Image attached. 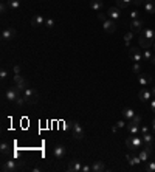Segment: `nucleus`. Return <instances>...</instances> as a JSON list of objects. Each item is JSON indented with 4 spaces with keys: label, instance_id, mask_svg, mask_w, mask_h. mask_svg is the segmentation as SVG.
Instances as JSON below:
<instances>
[{
    "label": "nucleus",
    "instance_id": "37",
    "mask_svg": "<svg viewBox=\"0 0 155 172\" xmlns=\"http://www.w3.org/2000/svg\"><path fill=\"white\" fill-rule=\"evenodd\" d=\"M130 121H132V123H135V124H141V116H140V115H135Z\"/></svg>",
    "mask_w": 155,
    "mask_h": 172
},
{
    "label": "nucleus",
    "instance_id": "12",
    "mask_svg": "<svg viewBox=\"0 0 155 172\" xmlns=\"http://www.w3.org/2000/svg\"><path fill=\"white\" fill-rule=\"evenodd\" d=\"M102 28H104L106 33H113L116 30V22L112 20V19H107V20L102 22Z\"/></svg>",
    "mask_w": 155,
    "mask_h": 172
},
{
    "label": "nucleus",
    "instance_id": "32",
    "mask_svg": "<svg viewBox=\"0 0 155 172\" xmlns=\"http://www.w3.org/2000/svg\"><path fill=\"white\" fill-rule=\"evenodd\" d=\"M132 71H133L135 75H140V73H141V65H140V62H133Z\"/></svg>",
    "mask_w": 155,
    "mask_h": 172
},
{
    "label": "nucleus",
    "instance_id": "23",
    "mask_svg": "<svg viewBox=\"0 0 155 172\" xmlns=\"http://www.w3.org/2000/svg\"><path fill=\"white\" fill-rule=\"evenodd\" d=\"M138 42H140V47H143V50H148V48H151L152 45H154V42H151V41H148L146 37H140L138 39Z\"/></svg>",
    "mask_w": 155,
    "mask_h": 172
},
{
    "label": "nucleus",
    "instance_id": "1",
    "mask_svg": "<svg viewBox=\"0 0 155 172\" xmlns=\"http://www.w3.org/2000/svg\"><path fill=\"white\" fill-rule=\"evenodd\" d=\"M23 168H25L23 161H19V160H8V161H3V165H2V171L3 172L22 171Z\"/></svg>",
    "mask_w": 155,
    "mask_h": 172
},
{
    "label": "nucleus",
    "instance_id": "9",
    "mask_svg": "<svg viewBox=\"0 0 155 172\" xmlns=\"http://www.w3.org/2000/svg\"><path fill=\"white\" fill-rule=\"evenodd\" d=\"M107 17L112 19V20H119L121 19V9L118 6H113V8H109L107 9Z\"/></svg>",
    "mask_w": 155,
    "mask_h": 172
},
{
    "label": "nucleus",
    "instance_id": "6",
    "mask_svg": "<svg viewBox=\"0 0 155 172\" xmlns=\"http://www.w3.org/2000/svg\"><path fill=\"white\" fill-rule=\"evenodd\" d=\"M129 57H130L133 62H141L143 54H141L140 48H137V47H130V48H129Z\"/></svg>",
    "mask_w": 155,
    "mask_h": 172
},
{
    "label": "nucleus",
    "instance_id": "14",
    "mask_svg": "<svg viewBox=\"0 0 155 172\" xmlns=\"http://www.w3.org/2000/svg\"><path fill=\"white\" fill-rule=\"evenodd\" d=\"M138 98H140V101H141V102H146V101L152 99V93H151L146 87H143V88L140 90V93H138Z\"/></svg>",
    "mask_w": 155,
    "mask_h": 172
},
{
    "label": "nucleus",
    "instance_id": "11",
    "mask_svg": "<svg viewBox=\"0 0 155 172\" xmlns=\"http://www.w3.org/2000/svg\"><path fill=\"white\" fill-rule=\"evenodd\" d=\"M16 37V30L14 28H5L2 31V41H12Z\"/></svg>",
    "mask_w": 155,
    "mask_h": 172
},
{
    "label": "nucleus",
    "instance_id": "49",
    "mask_svg": "<svg viewBox=\"0 0 155 172\" xmlns=\"http://www.w3.org/2000/svg\"><path fill=\"white\" fill-rule=\"evenodd\" d=\"M152 64H155V56H152V61H151Z\"/></svg>",
    "mask_w": 155,
    "mask_h": 172
},
{
    "label": "nucleus",
    "instance_id": "5",
    "mask_svg": "<svg viewBox=\"0 0 155 172\" xmlns=\"http://www.w3.org/2000/svg\"><path fill=\"white\" fill-rule=\"evenodd\" d=\"M72 132H73V136L76 140H84V129L81 127V124L78 121L72 123Z\"/></svg>",
    "mask_w": 155,
    "mask_h": 172
},
{
    "label": "nucleus",
    "instance_id": "47",
    "mask_svg": "<svg viewBox=\"0 0 155 172\" xmlns=\"http://www.w3.org/2000/svg\"><path fill=\"white\" fill-rule=\"evenodd\" d=\"M151 93H152V98L155 96V87H152V90H151Z\"/></svg>",
    "mask_w": 155,
    "mask_h": 172
},
{
    "label": "nucleus",
    "instance_id": "35",
    "mask_svg": "<svg viewBox=\"0 0 155 172\" xmlns=\"http://www.w3.org/2000/svg\"><path fill=\"white\" fill-rule=\"evenodd\" d=\"M45 27L47 28H53L54 27V20L53 19H45Z\"/></svg>",
    "mask_w": 155,
    "mask_h": 172
},
{
    "label": "nucleus",
    "instance_id": "25",
    "mask_svg": "<svg viewBox=\"0 0 155 172\" xmlns=\"http://www.w3.org/2000/svg\"><path fill=\"white\" fill-rule=\"evenodd\" d=\"M143 141H144V144H154V141H155V136L152 135V133H144L143 135Z\"/></svg>",
    "mask_w": 155,
    "mask_h": 172
},
{
    "label": "nucleus",
    "instance_id": "27",
    "mask_svg": "<svg viewBox=\"0 0 155 172\" xmlns=\"http://www.w3.org/2000/svg\"><path fill=\"white\" fill-rule=\"evenodd\" d=\"M0 152L3 154V155H6V154H9V143L8 141H2V144H0Z\"/></svg>",
    "mask_w": 155,
    "mask_h": 172
},
{
    "label": "nucleus",
    "instance_id": "38",
    "mask_svg": "<svg viewBox=\"0 0 155 172\" xmlns=\"http://www.w3.org/2000/svg\"><path fill=\"white\" fill-rule=\"evenodd\" d=\"M130 17H132V20H133V19H140V12H138L137 9H133V11L130 12Z\"/></svg>",
    "mask_w": 155,
    "mask_h": 172
},
{
    "label": "nucleus",
    "instance_id": "46",
    "mask_svg": "<svg viewBox=\"0 0 155 172\" xmlns=\"http://www.w3.org/2000/svg\"><path fill=\"white\" fill-rule=\"evenodd\" d=\"M42 171V168H34V169H33V172H40Z\"/></svg>",
    "mask_w": 155,
    "mask_h": 172
},
{
    "label": "nucleus",
    "instance_id": "17",
    "mask_svg": "<svg viewBox=\"0 0 155 172\" xmlns=\"http://www.w3.org/2000/svg\"><path fill=\"white\" fill-rule=\"evenodd\" d=\"M126 127H127V132H129L130 135H140V124H135V123L129 121V123L126 124Z\"/></svg>",
    "mask_w": 155,
    "mask_h": 172
},
{
    "label": "nucleus",
    "instance_id": "34",
    "mask_svg": "<svg viewBox=\"0 0 155 172\" xmlns=\"http://www.w3.org/2000/svg\"><path fill=\"white\" fill-rule=\"evenodd\" d=\"M8 2H2V5H0V11H2V14H5L6 11H8Z\"/></svg>",
    "mask_w": 155,
    "mask_h": 172
},
{
    "label": "nucleus",
    "instance_id": "28",
    "mask_svg": "<svg viewBox=\"0 0 155 172\" xmlns=\"http://www.w3.org/2000/svg\"><path fill=\"white\" fill-rule=\"evenodd\" d=\"M6 2H8V6L14 11H17L20 8V0H6Z\"/></svg>",
    "mask_w": 155,
    "mask_h": 172
},
{
    "label": "nucleus",
    "instance_id": "45",
    "mask_svg": "<svg viewBox=\"0 0 155 172\" xmlns=\"http://www.w3.org/2000/svg\"><path fill=\"white\" fill-rule=\"evenodd\" d=\"M151 110H152V112L155 113V96L152 98V99H151Z\"/></svg>",
    "mask_w": 155,
    "mask_h": 172
},
{
    "label": "nucleus",
    "instance_id": "31",
    "mask_svg": "<svg viewBox=\"0 0 155 172\" xmlns=\"http://www.w3.org/2000/svg\"><path fill=\"white\" fill-rule=\"evenodd\" d=\"M152 56H154V54L151 53V50H149V48H148V50H144V53H143V59H144V61H152Z\"/></svg>",
    "mask_w": 155,
    "mask_h": 172
},
{
    "label": "nucleus",
    "instance_id": "29",
    "mask_svg": "<svg viewBox=\"0 0 155 172\" xmlns=\"http://www.w3.org/2000/svg\"><path fill=\"white\" fill-rule=\"evenodd\" d=\"M138 155H140L141 161H148V160H149V155H151V154H149V152H148L146 149H140V150H138Z\"/></svg>",
    "mask_w": 155,
    "mask_h": 172
},
{
    "label": "nucleus",
    "instance_id": "42",
    "mask_svg": "<svg viewBox=\"0 0 155 172\" xmlns=\"http://www.w3.org/2000/svg\"><path fill=\"white\" fill-rule=\"evenodd\" d=\"M82 172H92V166H88V165H82Z\"/></svg>",
    "mask_w": 155,
    "mask_h": 172
},
{
    "label": "nucleus",
    "instance_id": "24",
    "mask_svg": "<svg viewBox=\"0 0 155 172\" xmlns=\"http://www.w3.org/2000/svg\"><path fill=\"white\" fill-rule=\"evenodd\" d=\"M135 115H137V113H135L132 109H127V107H126V109H122V116H124L127 121H130V120H132Z\"/></svg>",
    "mask_w": 155,
    "mask_h": 172
},
{
    "label": "nucleus",
    "instance_id": "4",
    "mask_svg": "<svg viewBox=\"0 0 155 172\" xmlns=\"http://www.w3.org/2000/svg\"><path fill=\"white\" fill-rule=\"evenodd\" d=\"M20 95H22V91H20L17 87H9V88L5 90V98H6L8 101H16Z\"/></svg>",
    "mask_w": 155,
    "mask_h": 172
},
{
    "label": "nucleus",
    "instance_id": "7",
    "mask_svg": "<svg viewBox=\"0 0 155 172\" xmlns=\"http://www.w3.org/2000/svg\"><path fill=\"white\" fill-rule=\"evenodd\" d=\"M14 84H16V87H17L20 91H23V90H27V88H28V82H27V79H25L23 76H20V75H14Z\"/></svg>",
    "mask_w": 155,
    "mask_h": 172
},
{
    "label": "nucleus",
    "instance_id": "30",
    "mask_svg": "<svg viewBox=\"0 0 155 172\" xmlns=\"http://www.w3.org/2000/svg\"><path fill=\"white\" fill-rule=\"evenodd\" d=\"M133 34L135 33H132V31H129L126 36H124V41H126V47H129L130 48V41H132V37H133Z\"/></svg>",
    "mask_w": 155,
    "mask_h": 172
},
{
    "label": "nucleus",
    "instance_id": "2",
    "mask_svg": "<svg viewBox=\"0 0 155 172\" xmlns=\"http://www.w3.org/2000/svg\"><path fill=\"white\" fill-rule=\"evenodd\" d=\"M143 144H144L143 136H138V135H132V136H129V138L126 140V146H127V149H130V150H133V152L143 149Z\"/></svg>",
    "mask_w": 155,
    "mask_h": 172
},
{
    "label": "nucleus",
    "instance_id": "15",
    "mask_svg": "<svg viewBox=\"0 0 155 172\" xmlns=\"http://www.w3.org/2000/svg\"><path fill=\"white\" fill-rule=\"evenodd\" d=\"M151 81H152V78H151L149 75H144V73H140V75H138V84H140L141 87L149 86Z\"/></svg>",
    "mask_w": 155,
    "mask_h": 172
},
{
    "label": "nucleus",
    "instance_id": "44",
    "mask_svg": "<svg viewBox=\"0 0 155 172\" xmlns=\"http://www.w3.org/2000/svg\"><path fill=\"white\" fill-rule=\"evenodd\" d=\"M144 2L146 0H133V5L135 6H140V5H144Z\"/></svg>",
    "mask_w": 155,
    "mask_h": 172
},
{
    "label": "nucleus",
    "instance_id": "26",
    "mask_svg": "<svg viewBox=\"0 0 155 172\" xmlns=\"http://www.w3.org/2000/svg\"><path fill=\"white\" fill-rule=\"evenodd\" d=\"M130 3H133V0H116V6H118L119 9H124V8H127Z\"/></svg>",
    "mask_w": 155,
    "mask_h": 172
},
{
    "label": "nucleus",
    "instance_id": "48",
    "mask_svg": "<svg viewBox=\"0 0 155 172\" xmlns=\"http://www.w3.org/2000/svg\"><path fill=\"white\" fill-rule=\"evenodd\" d=\"M152 129H154V132H155V118L152 120Z\"/></svg>",
    "mask_w": 155,
    "mask_h": 172
},
{
    "label": "nucleus",
    "instance_id": "39",
    "mask_svg": "<svg viewBox=\"0 0 155 172\" xmlns=\"http://www.w3.org/2000/svg\"><path fill=\"white\" fill-rule=\"evenodd\" d=\"M98 19H99L101 22H104V20H107L109 17H107V14H104V12H99V14H98Z\"/></svg>",
    "mask_w": 155,
    "mask_h": 172
},
{
    "label": "nucleus",
    "instance_id": "8",
    "mask_svg": "<svg viewBox=\"0 0 155 172\" xmlns=\"http://www.w3.org/2000/svg\"><path fill=\"white\" fill-rule=\"evenodd\" d=\"M65 154H67V149H65L62 144H58V146L53 149V155H54L56 160H62V158L65 157Z\"/></svg>",
    "mask_w": 155,
    "mask_h": 172
},
{
    "label": "nucleus",
    "instance_id": "3",
    "mask_svg": "<svg viewBox=\"0 0 155 172\" xmlns=\"http://www.w3.org/2000/svg\"><path fill=\"white\" fill-rule=\"evenodd\" d=\"M23 98L27 99V104H36L39 101V93L38 90H34V88H27V90H23Z\"/></svg>",
    "mask_w": 155,
    "mask_h": 172
},
{
    "label": "nucleus",
    "instance_id": "36",
    "mask_svg": "<svg viewBox=\"0 0 155 172\" xmlns=\"http://www.w3.org/2000/svg\"><path fill=\"white\" fill-rule=\"evenodd\" d=\"M146 171H148V172H155V161H151V163L148 165Z\"/></svg>",
    "mask_w": 155,
    "mask_h": 172
},
{
    "label": "nucleus",
    "instance_id": "43",
    "mask_svg": "<svg viewBox=\"0 0 155 172\" xmlns=\"http://www.w3.org/2000/svg\"><path fill=\"white\" fill-rule=\"evenodd\" d=\"M12 70H14V75H20V67L19 65H14Z\"/></svg>",
    "mask_w": 155,
    "mask_h": 172
},
{
    "label": "nucleus",
    "instance_id": "20",
    "mask_svg": "<svg viewBox=\"0 0 155 172\" xmlns=\"http://www.w3.org/2000/svg\"><path fill=\"white\" fill-rule=\"evenodd\" d=\"M107 169L106 168V165L102 163V161H95L93 165H92V172H104Z\"/></svg>",
    "mask_w": 155,
    "mask_h": 172
},
{
    "label": "nucleus",
    "instance_id": "19",
    "mask_svg": "<svg viewBox=\"0 0 155 172\" xmlns=\"http://www.w3.org/2000/svg\"><path fill=\"white\" fill-rule=\"evenodd\" d=\"M102 6H104L102 0H92V2H90V8H92L93 11H96V12H101Z\"/></svg>",
    "mask_w": 155,
    "mask_h": 172
},
{
    "label": "nucleus",
    "instance_id": "18",
    "mask_svg": "<svg viewBox=\"0 0 155 172\" xmlns=\"http://www.w3.org/2000/svg\"><path fill=\"white\" fill-rule=\"evenodd\" d=\"M141 36H143V37H146L148 41L154 42V41H155V28H144V30H143V33H141Z\"/></svg>",
    "mask_w": 155,
    "mask_h": 172
},
{
    "label": "nucleus",
    "instance_id": "16",
    "mask_svg": "<svg viewBox=\"0 0 155 172\" xmlns=\"http://www.w3.org/2000/svg\"><path fill=\"white\" fill-rule=\"evenodd\" d=\"M40 25H45V17H43V16H40V14L33 16V19H31V27L38 28V27H40Z\"/></svg>",
    "mask_w": 155,
    "mask_h": 172
},
{
    "label": "nucleus",
    "instance_id": "10",
    "mask_svg": "<svg viewBox=\"0 0 155 172\" xmlns=\"http://www.w3.org/2000/svg\"><path fill=\"white\" fill-rule=\"evenodd\" d=\"M143 25H144V20L143 19H133L132 23H130V31L132 33H138L143 30Z\"/></svg>",
    "mask_w": 155,
    "mask_h": 172
},
{
    "label": "nucleus",
    "instance_id": "33",
    "mask_svg": "<svg viewBox=\"0 0 155 172\" xmlns=\"http://www.w3.org/2000/svg\"><path fill=\"white\" fill-rule=\"evenodd\" d=\"M8 78V70L3 67L2 70H0V79H2V82H5V79Z\"/></svg>",
    "mask_w": 155,
    "mask_h": 172
},
{
    "label": "nucleus",
    "instance_id": "13",
    "mask_svg": "<svg viewBox=\"0 0 155 172\" xmlns=\"http://www.w3.org/2000/svg\"><path fill=\"white\" fill-rule=\"evenodd\" d=\"M67 171L68 172H82V165L79 160H72L67 166Z\"/></svg>",
    "mask_w": 155,
    "mask_h": 172
},
{
    "label": "nucleus",
    "instance_id": "41",
    "mask_svg": "<svg viewBox=\"0 0 155 172\" xmlns=\"http://www.w3.org/2000/svg\"><path fill=\"white\" fill-rule=\"evenodd\" d=\"M124 126H126V123H124L122 120H121V121H118V123L115 124V127H116V129H122Z\"/></svg>",
    "mask_w": 155,
    "mask_h": 172
},
{
    "label": "nucleus",
    "instance_id": "21",
    "mask_svg": "<svg viewBox=\"0 0 155 172\" xmlns=\"http://www.w3.org/2000/svg\"><path fill=\"white\" fill-rule=\"evenodd\" d=\"M144 9H146V12L154 14L155 12V2L154 0H146V2H144Z\"/></svg>",
    "mask_w": 155,
    "mask_h": 172
},
{
    "label": "nucleus",
    "instance_id": "40",
    "mask_svg": "<svg viewBox=\"0 0 155 172\" xmlns=\"http://www.w3.org/2000/svg\"><path fill=\"white\" fill-rule=\"evenodd\" d=\"M149 132V127L148 126H140V133L141 135H144V133H148Z\"/></svg>",
    "mask_w": 155,
    "mask_h": 172
},
{
    "label": "nucleus",
    "instance_id": "22",
    "mask_svg": "<svg viewBox=\"0 0 155 172\" xmlns=\"http://www.w3.org/2000/svg\"><path fill=\"white\" fill-rule=\"evenodd\" d=\"M126 158H127L129 165H132V166H133V165H140V163H141V158H140V155H135V154H133V155H130V154H129Z\"/></svg>",
    "mask_w": 155,
    "mask_h": 172
}]
</instances>
